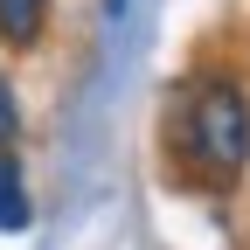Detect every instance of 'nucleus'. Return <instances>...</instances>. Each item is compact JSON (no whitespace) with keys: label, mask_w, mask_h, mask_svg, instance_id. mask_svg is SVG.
Masks as SVG:
<instances>
[{"label":"nucleus","mask_w":250,"mask_h":250,"mask_svg":"<svg viewBox=\"0 0 250 250\" xmlns=\"http://www.w3.org/2000/svg\"><path fill=\"white\" fill-rule=\"evenodd\" d=\"M167 146L202 188H229L250 160V98L236 77H195L174 90Z\"/></svg>","instance_id":"nucleus-1"},{"label":"nucleus","mask_w":250,"mask_h":250,"mask_svg":"<svg viewBox=\"0 0 250 250\" xmlns=\"http://www.w3.org/2000/svg\"><path fill=\"white\" fill-rule=\"evenodd\" d=\"M35 223V202H28V181H21V160L0 153V236H21Z\"/></svg>","instance_id":"nucleus-2"},{"label":"nucleus","mask_w":250,"mask_h":250,"mask_svg":"<svg viewBox=\"0 0 250 250\" xmlns=\"http://www.w3.org/2000/svg\"><path fill=\"white\" fill-rule=\"evenodd\" d=\"M49 28V0H0V42L7 49H35Z\"/></svg>","instance_id":"nucleus-3"},{"label":"nucleus","mask_w":250,"mask_h":250,"mask_svg":"<svg viewBox=\"0 0 250 250\" xmlns=\"http://www.w3.org/2000/svg\"><path fill=\"white\" fill-rule=\"evenodd\" d=\"M21 132V104H14V83H7V70H0V153H7V139Z\"/></svg>","instance_id":"nucleus-4"}]
</instances>
